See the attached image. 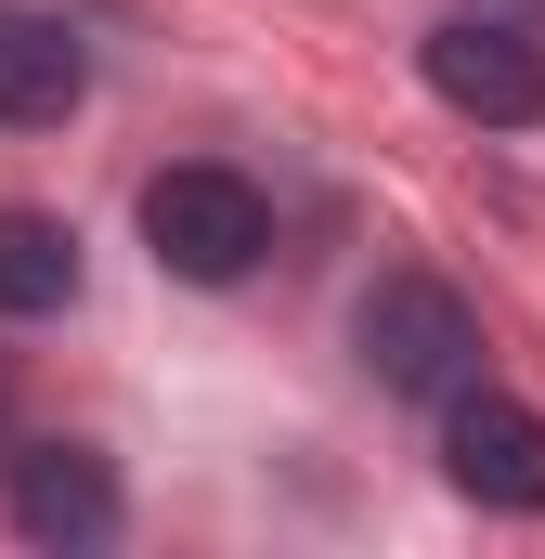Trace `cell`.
<instances>
[{
	"label": "cell",
	"instance_id": "obj_1",
	"mask_svg": "<svg viewBox=\"0 0 545 559\" xmlns=\"http://www.w3.org/2000/svg\"><path fill=\"white\" fill-rule=\"evenodd\" d=\"M351 365L403 404H455V391H481V312L441 274H377L351 299Z\"/></svg>",
	"mask_w": 545,
	"mask_h": 559
},
{
	"label": "cell",
	"instance_id": "obj_2",
	"mask_svg": "<svg viewBox=\"0 0 545 559\" xmlns=\"http://www.w3.org/2000/svg\"><path fill=\"white\" fill-rule=\"evenodd\" d=\"M143 248L182 286H247L272 261V195L247 169H221V156H182V169L143 182Z\"/></svg>",
	"mask_w": 545,
	"mask_h": 559
},
{
	"label": "cell",
	"instance_id": "obj_3",
	"mask_svg": "<svg viewBox=\"0 0 545 559\" xmlns=\"http://www.w3.org/2000/svg\"><path fill=\"white\" fill-rule=\"evenodd\" d=\"M415 79H428L455 118H481V131H533L545 118V39L507 26V13H441V26L415 39Z\"/></svg>",
	"mask_w": 545,
	"mask_h": 559
},
{
	"label": "cell",
	"instance_id": "obj_4",
	"mask_svg": "<svg viewBox=\"0 0 545 559\" xmlns=\"http://www.w3.org/2000/svg\"><path fill=\"white\" fill-rule=\"evenodd\" d=\"M0 508H13V534L39 559H105L118 547V468L92 455V442H13L0 455Z\"/></svg>",
	"mask_w": 545,
	"mask_h": 559
},
{
	"label": "cell",
	"instance_id": "obj_5",
	"mask_svg": "<svg viewBox=\"0 0 545 559\" xmlns=\"http://www.w3.org/2000/svg\"><path fill=\"white\" fill-rule=\"evenodd\" d=\"M441 468H455V495L468 508H545V417L533 404H507V391H455L441 404Z\"/></svg>",
	"mask_w": 545,
	"mask_h": 559
},
{
	"label": "cell",
	"instance_id": "obj_6",
	"mask_svg": "<svg viewBox=\"0 0 545 559\" xmlns=\"http://www.w3.org/2000/svg\"><path fill=\"white\" fill-rule=\"evenodd\" d=\"M78 105H92V39L65 13L0 0V131H65Z\"/></svg>",
	"mask_w": 545,
	"mask_h": 559
},
{
	"label": "cell",
	"instance_id": "obj_7",
	"mask_svg": "<svg viewBox=\"0 0 545 559\" xmlns=\"http://www.w3.org/2000/svg\"><path fill=\"white\" fill-rule=\"evenodd\" d=\"M65 299H78V235H65L52 209H0V312L39 325V312H65Z\"/></svg>",
	"mask_w": 545,
	"mask_h": 559
},
{
	"label": "cell",
	"instance_id": "obj_8",
	"mask_svg": "<svg viewBox=\"0 0 545 559\" xmlns=\"http://www.w3.org/2000/svg\"><path fill=\"white\" fill-rule=\"evenodd\" d=\"M0 429H13V391H0Z\"/></svg>",
	"mask_w": 545,
	"mask_h": 559
}]
</instances>
